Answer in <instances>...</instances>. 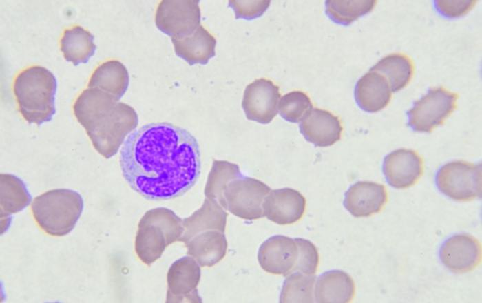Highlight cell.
Segmentation results:
<instances>
[{"mask_svg":"<svg viewBox=\"0 0 482 303\" xmlns=\"http://www.w3.org/2000/svg\"><path fill=\"white\" fill-rule=\"evenodd\" d=\"M1 181V218H7L19 212L32 201L24 182L11 174H0Z\"/></svg>","mask_w":482,"mask_h":303,"instance_id":"cell-25","label":"cell"},{"mask_svg":"<svg viewBox=\"0 0 482 303\" xmlns=\"http://www.w3.org/2000/svg\"><path fill=\"white\" fill-rule=\"evenodd\" d=\"M271 190L262 181L242 175L228 184L220 205L240 218L258 219L264 216L262 205Z\"/></svg>","mask_w":482,"mask_h":303,"instance_id":"cell-6","label":"cell"},{"mask_svg":"<svg viewBox=\"0 0 482 303\" xmlns=\"http://www.w3.org/2000/svg\"><path fill=\"white\" fill-rule=\"evenodd\" d=\"M83 207L79 193L69 189H56L35 197L32 211L34 220L45 233L63 236L74 228Z\"/></svg>","mask_w":482,"mask_h":303,"instance_id":"cell-5","label":"cell"},{"mask_svg":"<svg viewBox=\"0 0 482 303\" xmlns=\"http://www.w3.org/2000/svg\"><path fill=\"white\" fill-rule=\"evenodd\" d=\"M120 167L129 186L151 200L184 195L201 172L197 139L188 130L167 122L145 124L124 142Z\"/></svg>","mask_w":482,"mask_h":303,"instance_id":"cell-1","label":"cell"},{"mask_svg":"<svg viewBox=\"0 0 482 303\" xmlns=\"http://www.w3.org/2000/svg\"><path fill=\"white\" fill-rule=\"evenodd\" d=\"M458 97L442 87L430 89L407 112L408 125L415 132H431L452 113Z\"/></svg>","mask_w":482,"mask_h":303,"instance_id":"cell-8","label":"cell"},{"mask_svg":"<svg viewBox=\"0 0 482 303\" xmlns=\"http://www.w3.org/2000/svg\"><path fill=\"white\" fill-rule=\"evenodd\" d=\"M200 267L191 256L176 260L167 273V302H202L197 286Z\"/></svg>","mask_w":482,"mask_h":303,"instance_id":"cell-10","label":"cell"},{"mask_svg":"<svg viewBox=\"0 0 482 303\" xmlns=\"http://www.w3.org/2000/svg\"><path fill=\"white\" fill-rule=\"evenodd\" d=\"M298 246V258L294 272L314 275L319 263V255L315 245L309 240L295 238Z\"/></svg>","mask_w":482,"mask_h":303,"instance_id":"cell-31","label":"cell"},{"mask_svg":"<svg viewBox=\"0 0 482 303\" xmlns=\"http://www.w3.org/2000/svg\"><path fill=\"white\" fill-rule=\"evenodd\" d=\"M242 176L238 165L225 160H213L205 187V197L216 200L220 205L228 184Z\"/></svg>","mask_w":482,"mask_h":303,"instance_id":"cell-28","label":"cell"},{"mask_svg":"<svg viewBox=\"0 0 482 303\" xmlns=\"http://www.w3.org/2000/svg\"><path fill=\"white\" fill-rule=\"evenodd\" d=\"M187 253L200 267H212L225 255L227 241L224 233L209 230L198 233L185 243Z\"/></svg>","mask_w":482,"mask_h":303,"instance_id":"cell-22","label":"cell"},{"mask_svg":"<svg viewBox=\"0 0 482 303\" xmlns=\"http://www.w3.org/2000/svg\"><path fill=\"white\" fill-rule=\"evenodd\" d=\"M94 39V35L81 26L65 30L60 41L65 59L74 65L87 63L95 54L96 45Z\"/></svg>","mask_w":482,"mask_h":303,"instance_id":"cell-24","label":"cell"},{"mask_svg":"<svg viewBox=\"0 0 482 303\" xmlns=\"http://www.w3.org/2000/svg\"><path fill=\"white\" fill-rule=\"evenodd\" d=\"M387 200V191L383 185L359 181L345 193L343 205L353 216L368 217L380 211Z\"/></svg>","mask_w":482,"mask_h":303,"instance_id":"cell-16","label":"cell"},{"mask_svg":"<svg viewBox=\"0 0 482 303\" xmlns=\"http://www.w3.org/2000/svg\"><path fill=\"white\" fill-rule=\"evenodd\" d=\"M227 216L218 201L205 198L200 209L182 219L184 233L180 241L185 244L194 236L209 230L224 233Z\"/></svg>","mask_w":482,"mask_h":303,"instance_id":"cell-20","label":"cell"},{"mask_svg":"<svg viewBox=\"0 0 482 303\" xmlns=\"http://www.w3.org/2000/svg\"><path fill=\"white\" fill-rule=\"evenodd\" d=\"M376 3L373 0H327L325 12L334 23L349 25L359 17L369 13Z\"/></svg>","mask_w":482,"mask_h":303,"instance_id":"cell-27","label":"cell"},{"mask_svg":"<svg viewBox=\"0 0 482 303\" xmlns=\"http://www.w3.org/2000/svg\"><path fill=\"white\" fill-rule=\"evenodd\" d=\"M279 87L271 81L259 79L249 84L244 92L242 107L248 120L269 123L277 114L280 98Z\"/></svg>","mask_w":482,"mask_h":303,"instance_id":"cell-11","label":"cell"},{"mask_svg":"<svg viewBox=\"0 0 482 303\" xmlns=\"http://www.w3.org/2000/svg\"><path fill=\"white\" fill-rule=\"evenodd\" d=\"M138 228L135 251L140 260L147 265L160 258L168 245L180 241L184 233L182 220L165 207L145 212Z\"/></svg>","mask_w":482,"mask_h":303,"instance_id":"cell-4","label":"cell"},{"mask_svg":"<svg viewBox=\"0 0 482 303\" xmlns=\"http://www.w3.org/2000/svg\"><path fill=\"white\" fill-rule=\"evenodd\" d=\"M315 275H306L294 272L284 281L280 292V302H313Z\"/></svg>","mask_w":482,"mask_h":303,"instance_id":"cell-29","label":"cell"},{"mask_svg":"<svg viewBox=\"0 0 482 303\" xmlns=\"http://www.w3.org/2000/svg\"><path fill=\"white\" fill-rule=\"evenodd\" d=\"M269 0L240 1L232 0L229 1L235 15V19L251 20L261 17L270 5Z\"/></svg>","mask_w":482,"mask_h":303,"instance_id":"cell-32","label":"cell"},{"mask_svg":"<svg viewBox=\"0 0 482 303\" xmlns=\"http://www.w3.org/2000/svg\"><path fill=\"white\" fill-rule=\"evenodd\" d=\"M278 109L280 115L285 121L299 123L313 109V105L305 93L293 91L282 96Z\"/></svg>","mask_w":482,"mask_h":303,"instance_id":"cell-30","label":"cell"},{"mask_svg":"<svg viewBox=\"0 0 482 303\" xmlns=\"http://www.w3.org/2000/svg\"><path fill=\"white\" fill-rule=\"evenodd\" d=\"M369 70L383 74L392 92H395L409 83L413 74L414 65L408 56L396 53L384 57Z\"/></svg>","mask_w":482,"mask_h":303,"instance_id":"cell-26","label":"cell"},{"mask_svg":"<svg viewBox=\"0 0 482 303\" xmlns=\"http://www.w3.org/2000/svg\"><path fill=\"white\" fill-rule=\"evenodd\" d=\"M95 149L105 158L116 154L125 137L138 125L135 109L96 88H87L73 105Z\"/></svg>","mask_w":482,"mask_h":303,"instance_id":"cell-2","label":"cell"},{"mask_svg":"<svg viewBox=\"0 0 482 303\" xmlns=\"http://www.w3.org/2000/svg\"><path fill=\"white\" fill-rule=\"evenodd\" d=\"M129 76L126 67L117 60L103 63L92 73L88 88L98 89L119 101L126 92Z\"/></svg>","mask_w":482,"mask_h":303,"instance_id":"cell-23","label":"cell"},{"mask_svg":"<svg viewBox=\"0 0 482 303\" xmlns=\"http://www.w3.org/2000/svg\"><path fill=\"white\" fill-rule=\"evenodd\" d=\"M306 200L297 190L283 188L271 191L265 197L262 207L269 220L284 225L299 220L304 214Z\"/></svg>","mask_w":482,"mask_h":303,"instance_id":"cell-15","label":"cell"},{"mask_svg":"<svg viewBox=\"0 0 482 303\" xmlns=\"http://www.w3.org/2000/svg\"><path fill=\"white\" fill-rule=\"evenodd\" d=\"M171 39L176 54L190 65H206L216 55V40L201 25L190 34Z\"/></svg>","mask_w":482,"mask_h":303,"instance_id":"cell-18","label":"cell"},{"mask_svg":"<svg viewBox=\"0 0 482 303\" xmlns=\"http://www.w3.org/2000/svg\"><path fill=\"white\" fill-rule=\"evenodd\" d=\"M438 189L457 201H470L481 196V164L462 160L448 163L438 170Z\"/></svg>","mask_w":482,"mask_h":303,"instance_id":"cell-7","label":"cell"},{"mask_svg":"<svg viewBox=\"0 0 482 303\" xmlns=\"http://www.w3.org/2000/svg\"><path fill=\"white\" fill-rule=\"evenodd\" d=\"M382 171L388 185L405 189L415 185L421 176L423 161L414 150L399 149L384 158Z\"/></svg>","mask_w":482,"mask_h":303,"instance_id":"cell-14","label":"cell"},{"mask_svg":"<svg viewBox=\"0 0 482 303\" xmlns=\"http://www.w3.org/2000/svg\"><path fill=\"white\" fill-rule=\"evenodd\" d=\"M298 253L295 239L276 235L269 238L260 245L258 260L265 271L287 276L294 271Z\"/></svg>","mask_w":482,"mask_h":303,"instance_id":"cell-12","label":"cell"},{"mask_svg":"<svg viewBox=\"0 0 482 303\" xmlns=\"http://www.w3.org/2000/svg\"><path fill=\"white\" fill-rule=\"evenodd\" d=\"M354 96L360 109L373 113L382 109L388 104L391 91L382 74L369 70L357 82Z\"/></svg>","mask_w":482,"mask_h":303,"instance_id":"cell-19","label":"cell"},{"mask_svg":"<svg viewBox=\"0 0 482 303\" xmlns=\"http://www.w3.org/2000/svg\"><path fill=\"white\" fill-rule=\"evenodd\" d=\"M476 1H447L437 0L433 1L436 11L443 17L453 19L461 17L467 14L474 6Z\"/></svg>","mask_w":482,"mask_h":303,"instance_id":"cell-33","label":"cell"},{"mask_svg":"<svg viewBox=\"0 0 482 303\" xmlns=\"http://www.w3.org/2000/svg\"><path fill=\"white\" fill-rule=\"evenodd\" d=\"M56 79L45 67L35 65L21 72L13 92L23 118L39 125L50 121L56 113Z\"/></svg>","mask_w":482,"mask_h":303,"instance_id":"cell-3","label":"cell"},{"mask_svg":"<svg viewBox=\"0 0 482 303\" xmlns=\"http://www.w3.org/2000/svg\"><path fill=\"white\" fill-rule=\"evenodd\" d=\"M199 0H163L155 16L157 28L171 37L191 34L200 25Z\"/></svg>","mask_w":482,"mask_h":303,"instance_id":"cell-9","label":"cell"},{"mask_svg":"<svg viewBox=\"0 0 482 303\" xmlns=\"http://www.w3.org/2000/svg\"><path fill=\"white\" fill-rule=\"evenodd\" d=\"M439 258L442 264L453 273L470 272L481 261V246L470 235H454L441 246Z\"/></svg>","mask_w":482,"mask_h":303,"instance_id":"cell-13","label":"cell"},{"mask_svg":"<svg viewBox=\"0 0 482 303\" xmlns=\"http://www.w3.org/2000/svg\"><path fill=\"white\" fill-rule=\"evenodd\" d=\"M355 294V284L351 277L340 270L324 272L317 279L314 297L319 303H346Z\"/></svg>","mask_w":482,"mask_h":303,"instance_id":"cell-21","label":"cell"},{"mask_svg":"<svg viewBox=\"0 0 482 303\" xmlns=\"http://www.w3.org/2000/svg\"><path fill=\"white\" fill-rule=\"evenodd\" d=\"M300 133L315 147H328L341 138L342 127L338 117L328 111L313 108L299 124Z\"/></svg>","mask_w":482,"mask_h":303,"instance_id":"cell-17","label":"cell"}]
</instances>
